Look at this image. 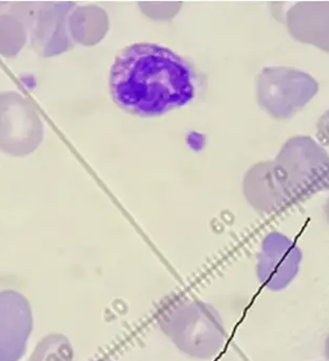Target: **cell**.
I'll list each match as a JSON object with an SVG mask.
<instances>
[{
  "instance_id": "cell-8",
  "label": "cell",
  "mask_w": 329,
  "mask_h": 361,
  "mask_svg": "<svg viewBox=\"0 0 329 361\" xmlns=\"http://www.w3.org/2000/svg\"><path fill=\"white\" fill-rule=\"evenodd\" d=\"M74 2H42L31 15L32 47L44 57L55 56L73 48L69 17Z\"/></svg>"
},
{
  "instance_id": "cell-2",
  "label": "cell",
  "mask_w": 329,
  "mask_h": 361,
  "mask_svg": "<svg viewBox=\"0 0 329 361\" xmlns=\"http://www.w3.org/2000/svg\"><path fill=\"white\" fill-rule=\"evenodd\" d=\"M158 324L178 351L194 360L218 357L228 338L218 310L199 299L171 301L159 314Z\"/></svg>"
},
{
  "instance_id": "cell-1",
  "label": "cell",
  "mask_w": 329,
  "mask_h": 361,
  "mask_svg": "<svg viewBox=\"0 0 329 361\" xmlns=\"http://www.w3.org/2000/svg\"><path fill=\"white\" fill-rule=\"evenodd\" d=\"M109 86L118 107L143 118L184 107L195 97L189 63L170 49L148 42L131 44L116 56Z\"/></svg>"
},
{
  "instance_id": "cell-13",
  "label": "cell",
  "mask_w": 329,
  "mask_h": 361,
  "mask_svg": "<svg viewBox=\"0 0 329 361\" xmlns=\"http://www.w3.org/2000/svg\"><path fill=\"white\" fill-rule=\"evenodd\" d=\"M73 347L69 339L61 334H52L37 345L29 361H73Z\"/></svg>"
},
{
  "instance_id": "cell-15",
  "label": "cell",
  "mask_w": 329,
  "mask_h": 361,
  "mask_svg": "<svg viewBox=\"0 0 329 361\" xmlns=\"http://www.w3.org/2000/svg\"><path fill=\"white\" fill-rule=\"evenodd\" d=\"M324 355L329 360V334L326 336L325 341H324Z\"/></svg>"
},
{
  "instance_id": "cell-3",
  "label": "cell",
  "mask_w": 329,
  "mask_h": 361,
  "mask_svg": "<svg viewBox=\"0 0 329 361\" xmlns=\"http://www.w3.org/2000/svg\"><path fill=\"white\" fill-rule=\"evenodd\" d=\"M296 201L329 187V156L309 137L288 140L275 159Z\"/></svg>"
},
{
  "instance_id": "cell-6",
  "label": "cell",
  "mask_w": 329,
  "mask_h": 361,
  "mask_svg": "<svg viewBox=\"0 0 329 361\" xmlns=\"http://www.w3.org/2000/svg\"><path fill=\"white\" fill-rule=\"evenodd\" d=\"M302 252L294 241L273 231L262 243L256 263L259 281L271 292L285 290L300 271Z\"/></svg>"
},
{
  "instance_id": "cell-14",
  "label": "cell",
  "mask_w": 329,
  "mask_h": 361,
  "mask_svg": "<svg viewBox=\"0 0 329 361\" xmlns=\"http://www.w3.org/2000/svg\"><path fill=\"white\" fill-rule=\"evenodd\" d=\"M317 135L320 141L329 147V110L318 121Z\"/></svg>"
},
{
  "instance_id": "cell-11",
  "label": "cell",
  "mask_w": 329,
  "mask_h": 361,
  "mask_svg": "<svg viewBox=\"0 0 329 361\" xmlns=\"http://www.w3.org/2000/svg\"><path fill=\"white\" fill-rule=\"evenodd\" d=\"M69 30L72 39L84 46H93L107 33V14L99 6H78L70 14Z\"/></svg>"
},
{
  "instance_id": "cell-10",
  "label": "cell",
  "mask_w": 329,
  "mask_h": 361,
  "mask_svg": "<svg viewBox=\"0 0 329 361\" xmlns=\"http://www.w3.org/2000/svg\"><path fill=\"white\" fill-rule=\"evenodd\" d=\"M290 35L329 52V1L297 2L286 14Z\"/></svg>"
},
{
  "instance_id": "cell-9",
  "label": "cell",
  "mask_w": 329,
  "mask_h": 361,
  "mask_svg": "<svg viewBox=\"0 0 329 361\" xmlns=\"http://www.w3.org/2000/svg\"><path fill=\"white\" fill-rule=\"evenodd\" d=\"M32 314L23 295L0 293V361H18L31 335Z\"/></svg>"
},
{
  "instance_id": "cell-12",
  "label": "cell",
  "mask_w": 329,
  "mask_h": 361,
  "mask_svg": "<svg viewBox=\"0 0 329 361\" xmlns=\"http://www.w3.org/2000/svg\"><path fill=\"white\" fill-rule=\"evenodd\" d=\"M25 15L18 13L0 14V55L13 59L23 50L27 40Z\"/></svg>"
},
{
  "instance_id": "cell-16",
  "label": "cell",
  "mask_w": 329,
  "mask_h": 361,
  "mask_svg": "<svg viewBox=\"0 0 329 361\" xmlns=\"http://www.w3.org/2000/svg\"><path fill=\"white\" fill-rule=\"evenodd\" d=\"M324 214H325L326 221H328L329 224V197L328 201H326L325 206H324Z\"/></svg>"
},
{
  "instance_id": "cell-5",
  "label": "cell",
  "mask_w": 329,
  "mask_h": 361,
  "mask_svg": "<svg viewBox=\"0 0 329 361\" xmlns=\"http://www.w3.org/2000/svg\"><path fill=\"white\" fill-rule=\"evenodd\" d=\"M44 139L36 106L15 91L0 93V150L13 157L35 152Z\"/></svg>"
},
{
  "instance_id": "cell-17",
  "label": "cell",
  "mask_w": 329,
  "mask_h": 361,
  "mask_svg": "<svg viewBox=\"0 0 329 361\" xmlns=\"http://www.w3.org/2000/svg\"><path fill=\"white\" fill-rule=\"evenodd\" d=\"M97 361H112V360H108V358H103V360H99Z\"/></svg>"
},
{
  "instance_id": "cell-4",
  "label": "cell",
  "mask_w": 329,
  "mask_h": 361,
  "mask_svg": "<svg viewBox=\"0 0 329 361\" xmlns=\"http://www.w3.org/2000/svg\"><path fill=\"white\" fill-rule=\"evenodd\" d=\"M318 89V82L304 72L287 67L265 68L256 82V99L267 114L282 120L302 110Z\"/></svg>"
},
{
  "instance_id": "cell-7",
  "label": "cell",
  "mask_w": 329,
  "mask_h": 361,
  "mask_svg": "<svg viewBox=\"0 0 329 361\" xmlns=\"http://www.w3.org/2000/svg\"><path fill=\"white\" fill-rule=\"evenodd\" d=\"M243 192L249 205L263 214H273L296 201L275 161L259 163L246 173Z\"/></svg>"
}]
</instances>
